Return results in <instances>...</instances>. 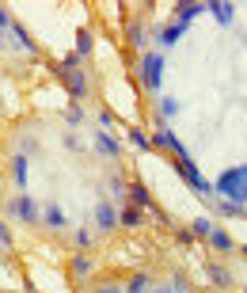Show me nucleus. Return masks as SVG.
Returning a JSON list of instances; mask_svg holds the SVG:
<instances>
[{"instance_id": "nucleus-5", "label": "nucleus", "mask_w": 247, "mask_h": 293, "mask_svg": "<svg viewBox=\"0 0 247 293\" xmlns=\"http://www.w3.org/2000/svg\"><path fill=\"white\" fill-rule=\"evenodd\" d=\"M133 202H141V206H148V194H145V187H133Z\"/></svg>"}, {"instance_id": "nucleus-4", "label": "nucleus", "mask_w": 247, "mask_h": 293, "mask_svg": "<svg viewBox=\"0 0 247 293\" xmlns=\"http://www.w3.org/2000/svg\"><path fill=\"white\" fill-rule=\"evenodd\" d=\"M213 12H217V19H232V8H228V4H225V8H221V4H213Z\"/></svg>"}, {"instance_id": "nucleus-3", "label": "nucleus", "mask_w": 247, "mask_h": 293, "mask_svg": "<svg viewBox=\"0 0 247 293\" xmlns=\"http://www.w3.org/2000/svg\"><path fill=\"white\" fill-rule=\"evenodd\" d=\"M179 175L186 183H194V187H202V179H198V172H194V164H190V160H179Z\"/></svg>"}, {"instance_id": "nucleus-6", "label": "nucleus", "mask_w": 247, "mask_h": 293, "mask_svg": "<svg viewBox=\"0 0 247 293\" xmlns=\"http://www.w3.org/2000/svg\"><path fill=\"white\" fill-rule=\"evenodd\" d=\"M179 34H182V27H167V31H164V38H167V42H175Z\"/></svg>"}, {"instance_id": "nucleus-2", "label": "nucleus", "mask_w": 247, "mask_h": 293, "mask_svg": "<svg viewBox=\"0 0 247 293\" xmlns=\"http://www.w3.org/2000/svg\"><path fill=\"white\" fill-rule=\"evenodd\" d=\"M141 72H145V84H148V88H156V84H160V72H164V61H160L156 53H148V57H145V65H141Z\"/></svg>"}, {"instance_id": "nucleus-1", "label": "nucleus", "mask_w": 247, "mask_h": 293, "mask_svg": "<svg viewBox=\"0 0 247 293\" xmlns=\"http://www.w3.org/2000/svg\"><path fill=\"white\" fill-rule=\"evenodd\" d=\"M217 190L228 194V198H236V202H244L247 198V168H232V172H225V175L217 179Z\"/></svg>"}]
</instances>
